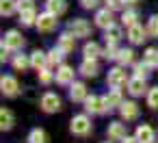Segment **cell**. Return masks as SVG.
Segmentation results:
<instances>
[{"mask_svg":"<svg viewBox=\"0 0 158 143\" xmlns=\"http://www.w3.org/2000/svg\"><path fill=\"white\" fill-rule=\"evenodd\" d=\"M145 100H147V106L149 108H158V87H152L147 93H145Z\"/></svg>","mask_w":158,"mask_h":143,"instance_id":"obj_34","label":"cell"},{"mask_svg":"<svg viewBox=\"0 0 158 143\" xmlns=\"http://www.w3.org/2000/svg\"><path fill=\"white\" fill-rule=\"evenodd\" d=\"M106 134H108L110 141H123V139L128 137V134H126V124H121V121H110L108 128H106Z\"/></svg>","mask_w":158,"mask_h":143,"instance_id":"obj_11","label":"cell"},{"mask_svg":"<svg viewBox=\"0 0 158 143\" xmlns=\"http://www.w3.org/2000/svg\"><path fill=\"white\" fill-rule=\"evenodd\" d=\"M67 31L74 35V37H89L91 35V24L82 18H74L69 24H67Z\"/></svg>","mask_w":158,"mask_h":143,"instance_id":"obj_5","label":"cell"},{"mask_svg":"<svg viewBox=\"0 0 158 143\" xmlns=\"http://www.w3.org/2000/svg\"><path fill=\"white\" fill-rule=\"evenodd\" d=\"M56 48L61 50V52H65V54H69V52H74V48H76V37L67 31V33H63L61 37H59V41H56Z\"/></svg>","mask_w":158,"mask_h":143,"instance_id":"obj_13","label":"cell"},{"mask_svg":"<svg viewBox=\"0 0 158 143\" xmlns=\"http://www.w3.org/2000/svg\"><path fill=\"white\" fill-rule=\"evenodd\" d=\"M37 78H39V82L41 85H50L52 80H54V76H52V72L46 67V69H41V72H37Z\"/></svg>","mask_w":158,"mask_h":143,"instance_id":"obj_37","label":"cell"},{"mask_svg":"<svg viewBox=\"0 0 158 143\" xmlns=\"http://www.w3.org/2000/svg\"><path fill=\"white\" fill-rule=\"evenodd\" d=\"M24 37H22V33L20 31H7L5 33V37H2V48H7V50H11V52H18V50H22L24 48Z\"/></svg>","mask_w":158,"mask_h":143,"instance_id":"obj_2","label":"cell"},{"mask_svg":"<svg viewBox=\"0 0 158 143\" xmlns=\"http://www.w3.org/2000/svg\"><path fill=\"white\" fill-rule=\"evenodd\" d=\"M39 106H41V111L44 113H56V111H61V98L54 93V91H46L41 98H39Z\"/></svg>","mask_w":158,"mask_h":143,"instance_id":"obj_3","label":"cell"},{"mask_svg":"<svg viewBox=\"0 0 158 143\" xmlns=\"http://www.w3.org/2000/svg\"><path fill=\"white\" fill-rule=\"evenodd\" d=\"M46 11L52 13V15H63L67 11V0H48L46 2Z\"/></svg>","mask_w":158,"mask_h":143,"instance_id":"obj_21","label":"cell"},{"mask_svg":"<svg viewBox=\"0 0 158 143\" xmlns=\"http://www.w3.org/2000/svg\"><path fill=\"white\" fill-rule=\"evenodd\" d=\"M119 113H121L123 121H134L139 117V104L136 102H123L121 108H119Z\"/></svg>","mask_w":158,"mask_h":143,"instance_id":"obj_15","label":"cell"},{"mask_svg":"<svg viewBox=\"0 0 158 143\" xmlns=\"http://www.w3.org/2000/svg\"><path fill=\"white\" fill-rule=\"evenodd\" d=\"M121 48H117V44H108L106 50H104V59H110V61H117V54H119Z\"/></svg>","mask_w":158,"mask_h":143,"instance_id":"obj_36","label":"cell"},{"mask_svg":"<svg viewBox=\"0 0 158 143\" xmlns=\"http://www.w3.org/2000/svg\"><path fill=\"white\" fill-rule=\"evenodd\" d=\"M37 31L39 33H52L56 26H59V20H56V15H52V13H41L39 18H37Z\"/></svg>","mask_w":158,"mask_h":143,"instance_id":"obj_6","label":"cell"},{"mask_svg":"<svg viewBox=\"0 0 158 143\" xmlns=\"http://www.w3.org/2000/svg\"><path fill=\"white\" fill-rule=\"evenodd\" d=\"M28 143H48V132L44 128H33L28 134Z\"/></svg>","mask_w":158,"mask_h":143,"instance_id":"obj_30","label":"cell"},{"mask_svg":"<svg viewBox=\"0 0 158 143\" xmlns=\"http://www.w3.org/2000/svg\"><path fill=\"white\" fill-rule=\"evenodd\" d=\"M149 65L143 61V63H134V76L136 78H143V80H147V76H149Z\"/></svg>","mask_w":158,"mask_h":143,"instance_id":"obj_33","label":"cell"},{"mask_svg":"<svg viewBox=\"0 0 158 143\" xmlns=\"http://www.w3.org/2000/svg\"><path fill=\"white\" fill-rule=\"evenodd\" d=\"M78 72L85 76V78H95L98 74H100V67H98V61H89V59H85L82 63H80V67H78Z\"/></svg>","mask_w":158,"mask_h":143,"instance_id":"obj_19","label":"cell"},{"mask_svg":"<svg viewBox=\"0 0 158 143\" xmlns=\"http://www.w3.org/2000/svg\"><path fill=\"white\" fill-rule=\"evenodd\" d=\"M15 126V115L11 108H2L0 111V128L2 130H11Z\"/></svg>","mask_w":158,"mask_h":143,"instance_id":"obj_23","label":"cell"},{"mask_svg":"<svg viewBox=\"0 0 158 143\" xmlns=\"http://www.w3.org/2000/svg\"><path fill=\"white\" fill-rule=\"evenodd\" d=\"M31 65H33L37 72L46 69V67H48V54L41 52V50H35V52L31 54Z\"/></svg>","mask_w":158,"mask_h":143,"instance_id":"obj_22","label":"cell"},{"mask_svg":"<svg viewBox=\"0 0 158 143\" xmlns=\"http://www.w3.org/2000/svg\"><path fill=\"white\" fill-rule=\"evenodd\" d=\"M104 102H106V108H108V111H113V108H121V104H123L121 91H119V89H110V91L104 95Z\"/></svg>","mask_w":158,"mask_h":143,"instance_id":"obj_17","label":"cell"},{"mask_svg":"<svg viewBox=\"0 0 158 143\" xmlns=\"http://www.w3.org/2000/svg\"><path fill=\"white\" fill-rule=\"evenodd\" d=\"M80 5H82L85 9H95V7L100 5V0H80Z\"/></svg>","mask_w":158,"mask_h":143,"instance_id":"obj_40","label":"cell"},{"mask_svg":"<svg viewBox=\"0 0 158 143\" xmlns=\"http://www.w3.org/2000/svg\"><path fill=\"white\" fill-rule=\"evenodd\" d=\"M18 9H20V13L22 11H33L35 2H33V0H18Z\"/></svg>","mask_w":158,"mask_h":143,"instance_id":"obj_38","label":"cell"},{"mask_svg":"<svg viewBox=\"0 0 158 143\" xmlns=\"http://www.w3.org/2000/svg\"><path fill=\"white\" fill-rule=\"evenodd\" d=\"M143 61L149 65V67H158V48H147L143 52Z\"/></svg>","mask_w":158,"mask_h":143,"instance_id":"obj_32","label":"cell"},{"mask_svg":"<svg viewBox=\"0 0 158 143\" xmlns=\"http://www.w3.org/2000/svg\"><path fill=\"white\" fill-rule=\"evenodd\" d=\"M104 2H106V9L117 11V9H121V7L126 5V0H104Z\"/></svg>","mask_w":158,"mask_h":143,"instance_id":"obj_39","label":"cell"},{"mask_svg":"<svg viewBox=\"0 0 158 143\" xmlns=\"http://www.w3.org/2000/svg\"><path fill=\"white\" fill-rule=\"evenodd\" d=\"M115 22H113V11L110 9H100L98 13H95V26H100V28H108V26H113Z\"/></svg>","mask_w":158,"mask_h":143,"instance_id":"obj_18","label":"cell"},{"mask_svg":"<svg viewBox=\"0 0 158 143\" xmlns=\"http://www.w3.org/2000/svg\"><path fill=\"white\" fill-rule=\"evenodd\" d=\"M11 65H13V69H15V72H26L28 67H33V65H31V57H28V54H15V57H13V61H11Z\"/></svg>","mask_w":158,"mask_h":143,"instance_id":"obj_24","label":"cell"},{"mask_svg":"<svg viewBox=\"0 0 158 143\" xmlns=\"http://www.w3.org/2000/svg\"><path fill=\"white\" fill-rule=\"evenodd\" d=\"M104 37H106V44H119V39H121V26H117V24L108 26L104 31Z\"/></svg>","mask_w":158,"mask_h":143,"instance_id":"obj_25","label":"cell"},{"mask_svg":"<svg viewBox=\"0 0 158 143\" xmlns=\"http://www.w3.org/2000/svg\"><path fill=\"white\" fill-rule=\"evenodd\" d=\"M147 91H149V89L145 87V80H143V78H136V76H134V78L128 80V93H130V95L139 98V95H143V93H147Z\"/></svg>","mask_w":158,"mask_h":143,"instance_id":"obj_16","label":"cell"},{"mask_svg":"<svg viewBox=\"0 0 158 143\" xmlns=\"http://www.w3.org/2000/svg\"><path fill=\"white\" fill-rule=\"evenodd\" d=\"M18 9V0H0V13L5 18H11Z\"/></svg>","mask_w":158,"mask_h":143,"instance_id":"obj_29","label":"cell"},{"mask_svg":"<svg viewBox=\"0 0 158 143\" xmlns=\"http://www.w3.org/2000/svg\"><path fill=\"white\" fill-rule=\"evenodd\" d=\"M139 18H141V15H139V11H136V9H126V11H123V15H121V22H123V26H128V28H130V26L139 24Z\"/></svg>","mask_w":158,"mask_h":143,"instance_id":"obj_26","label":"cell"},{"mask_svg":"<svg viewBox=\"0 0 158 143\" xmlns=\"http://www.w3.org/2000/svg\"><path fill=\"white\" fill-rule=\"evenodd\" d=\"M85 108H87V113H91V115H102V113L108 111L102 95H89V98L85 100Z\"/></svg>","mask_w":158,"mask_h":143,"instance_id":"obj_7","label":"cell"},{"mask_svg":"<svg viewBox=\"0 0 158 143\" xmlns=\"http://www.w3.org/2000/svg\"><path fill=\"white\" fill-rule=\"evenodd\" d=\"M9 52H11V50L2 48V57H0V59H2V63H5V61H9Z\"/></svg>","mask_w":158,"mask_h":143,"instance_id":"obj_41","label":"cell"},{"mask_svg":"<svg viewBox=\"0 0 158 143\" xmlns=\"http://www.w3.org/2000/svg\"><path fill=\"white\" fill-rule=\"evenodd\" d=\"M82 54H85V59H89V61H98V57H104V50H102L95 41H87L85 48H82Z\"/></svg>","mask_w":158,"mask_h":143,"instance_id":"obj_20","label":"cell"},{"mask_svg":"<svg viewBox=\"0 0 158 143\" xmlns=\"http://www.w3.org/2000/svg\"><path fill=\"white\" fill-rule=\"evenodd\" d=\"M134 137H136L139 143H154V141H156V132H154V128H152L149 124H141V126L136 128Z\"/></svg>","mask_w":158,"mask_h":143,"instance_id":"obj_12","label":"cell"},{"mask_svg":"<svg viewBox=\"0 0 158 143\" xmlns=\"http://www.w3.org/2000/svg\"><path fill=\"white\" fill-rule=\"evenodd\" d=\"M89 98V93H87V85L85 82H74V85H69V100L72 102H85Z\"/></svg>","mask_w":158,"mask_h":143,"instance_id":"obj_14","label":"cell"},{"mask_svg":"<svg viewBox=\"0 0 158 143\" xmlns=\"http://www.w3.org/2000/svg\"><path fill=\"white\" fill-rule=\"evenodd\" d=\"M139 0H126V5H136Z\"/></svg>","mask_w":158,"mask_h":143,"instance_id":"obj_43","label":"cell"},{"mask_svg":"<svg viewBox=\"0 0 158 143\" xmlns=\"http://www.w3.org/2000/svg\"><path fill=\"white\" fill-rule=\"evenodd\" d=\"M74 76H76V72H74V67H69V65H61V67H56V72H54V80L59 82V85H74L76 80H74Z\"/></svg>","mask_w":158,"mask_h":143,"instance_id":"obj_8","label":"cell"},{"mask_svg":"<svg viewBox=\"0 0 158 143\" xmlns=\"http://www.w3.org/2000/svg\"><path fill=\"white\" fill-rule=\"evenodd\" d=\"M128 74L123 72V67H113V69H108V74H106V85L110 87V89H119L121 85H128Z\"/></svg>","mask_w":158,"mask_h":143,"instance_id":"obj_4","label":"cell"},{"mask_svg":"<svg viewBox=\"0 0 158 143\" xmlns=\"http://www.w3.org/2000/svg\"><path fill=\"white\" fill-rule=\"evenodd\" d=\"M37 18H39V15L35 13V9H33V11H22V13H20V24H22V26H35V24H37Z\"/></svg>","mask_w":158,"mask_h":143,"instance_id":"obj_31","label":"cell"},{"mask_svg":"<svg viewBox=\"0 0 158 143\" xmlns=\"http://www.w3.org/2000/svg\"><path fill=\"white\" fill-rule=\"evenodd\" d=\"M147 35L149 37H158V15H152L147 20Z\"/></svg>","mask_w":158,"mask_h":143,"instance_id":"obj_35","label":"cell"},{"mask_svg":"<svg viewBox=\"0 0 158 143\" xmlns=\"http://www.w3.org/2000/svg\"><path fill=\"white\" fill-rule=\"evenodd\" d=\"M117 63L123 67V65H132L134 63V50H130V48H121L119 50V54H117Z\"/></svg>","mask_w":158,"mask_h":143,"instance_id":"obj_27","label":"cell"},{"mask_svg":"<svg viewBox=\"0 0 158 143\" xmlns=\"http://www.w3.org/2000/svg\"><path fill=\"white\" fill-rule=\"evenodd\" d=\"M69 130H72V134H76V137H87V134L93 132V124H91V119H89L85 113H80V115H74V117H72Z\"/></svg>","mask_w":158,"mask_h":143,"instance_id":"obj_1","label":"cell"},{"mask_svg":"<svg viewBox=\"0 0 158 143\" xmlns=\"http://www.w3.org/2000/svg\"><path fill=\"white\" fill-rule=\"evenodd\" d=\"M63 57H65V52H61L59 48H52L50 52H48V67H61L63 65Z\"/></svg>","mask_w":158,"mask_h":143,"instance_id":"obj_28","label":"cell"},{"mask_svg":"<svg viewBox=\"0 0 158 143\" xmlns=\"http://www.w3.org/2000/svg\"><path fill=\"white\" fill-rule=\"evenodd\" d=\"M121 143H139V141H136V137H126Z\"/></svg>","mask_w":158,"mask_h":143,"instance_id":"obj_42","label":"cell"},{"mask_svg":"<svg viewBox=\"0 0 158 143\" xmlns=\"http://www.w3.org/2000/svg\"><path fill=\"white\" fill-rule=\"evenodd\" d=\"M0 87H2V95H7V98H15L20 93V82L15 76H2Z\"/></svg>","mask_w":158,"mask_h":143,"instance_id":"obj_9","label":"cell"},{"mask_svg":"<svg viewBox=\"0 0 158 143\" xmlns=\"http://www.w3.org/2000/svg\"><path fill=\"white\" fill-rule=\"evenodd\" d=\"M147 37H149V35H147V28H143L141 24H134V26L128 28V39H130V44H134V46H141Z\"/></svg>","mask_w":158,"mask_h":143,"instance_id":"obj_10","label":"cell"}]
</instances>
